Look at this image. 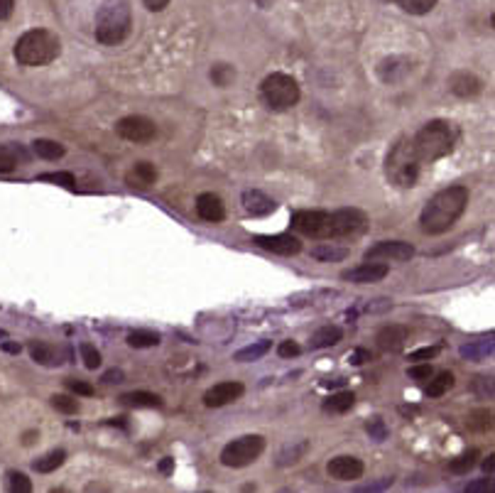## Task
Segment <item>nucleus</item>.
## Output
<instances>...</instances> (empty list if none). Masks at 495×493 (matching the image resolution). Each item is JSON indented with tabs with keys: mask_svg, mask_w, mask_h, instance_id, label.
<instances>
[{
	"mask_svg": "<svg viewBox=\"0 0 495 493\" xmlns=\"http://www.w3.org/2000/svg\"><path fill=\"white\" fill-rule=\"evenodd\" d=\"M366 224L368 219L361 209H339V211H297L289 226L307 238L334 240L361 233Z\"/></svg>",
	"mask_w": 495,
	"mask_h": 493,
	"instance_id": "f257e3e1",
	"label": "nucleus"
},
{
	"mask_svg": "<svg viewBox=\"0 0 495 493\" xmlns=\"http://www.w3.org/2000/svg\"><path fill=\"white\" fill-rule=\"evenodd\" d=\"M30 356H33L35 364L40 366H59V351L47 342H33L30 344Z\"/></svg>",
	"mask_w": 495,
	"mask_h": 493,
	"instance_id": "4be33fe9",
	"label": "nucleus"
},
{
	"mask_svg": "<svg viewBox=\"0 0 495 493\" xmlns=\"http://www.w3.org/2000/svg\"><path fill=\"white\" fill-rule=\"evenodd\" d=\"M407 339H409V329L407 327H402V324H388V327H383L380 332H378L375 342H378V346H380V351H390V354H395V351L404 349Z\"/></svg>",
	"mask_w": 495,
	"mask_h": 493,
	"instance_id": "2eb2a0df",
	"label": "nucleus"
},
{
	"mask_svg": "<svg viewBox=\"0 0 495 493\" xmlns=\"http://www.w3.org/2000/svg\"><path fill=\"white\" fill-rule=\"evenodd\" d=\"M8 484H10V491H18V493H30V491H33L30 479L25 474H20V471H10Z\"/></svg>",
	"mask_w": 495,
	"mask_h": 493,
	"instance_id": "58836bf2",
	"label": "nucleus"
},
{
	"mask_svg": "<svg viewBox=\"0 0 495 493\" xmlns=\"http://www.w3.org/2000/svg\"><path fill=\"white\" fill-rule=\"evenodd\" d=\"M252 243L260 245V248L270 250L277 255H297L302 250V240L292 233H277V236H255Z\"/></svg>",
	"mask_w": 495,
	"mask_h": 493,
	"instance_id": "ddd939ff",
	"label": "nucleus"
},
{
	"mask_svg": "<svg viewBox=\"0 0 495 493\" xmlns=\"http://www.w3.org/2000/svg\"><path fill=\"white\" fill-rule=\"evenodd\" d=\"M270 349H272V344L267 342V339H262V342H255V344L245 346V349H240L238 354H235V361H240V364H248V361H257V359H262V356H265Z\"/></svg>",
	"mask_w": 495,
	"mask_h": 493,
	"instance_id": "cd10ccee",
	"label": "nucleus"
},
{
	"mask_svg": "<svg viewBox=\"0 0 495 493\" xmlns=\"http://www.w3.org/2000/svg\"><path fill=\"white\" fill-rule=\"evenodd\" d=\"M493 351V344L491 342H483L481 346H463L461 349V354L463 356H468V359H478V356H483V354H491Z\"/></svg>",
	"mask_w": 495,
	"mask_h": 493,
	"instance_id": "ea45409f",
	"label": "nucleus"
},
{
	"mask_svg": "<svg viewBox=\"0 0 495 493\" xmlns=\"http://www.w3.org/2000/svg\"><path fill=\"white\" fill-rule=\"evenodd\" d=\"M491 493L493 491V481L491 479H481V481H471V484L466 486V493Z\"/></svg>",
	"mask_w": 495,
	"mask_h": 493,
	"instance_id": "de8ad7c7",
	"label": "nucleus"
},
{
	"mask_svg": "<svg viewBox=\"0 0 495 493\" xmlns=\"http://www.w3.org/2000/svg\"><path fill=\"white\" fill-rule=\"evenodd\" d=\"M211 79H214V83L216 86H228L231 81L235 79V71H233V66H228V64H216L214 69H211Z\"/></svg>",
	"mask_w": 495,
	"mask_h": 493,
	"instance_id": "c9c22d12",
	"label": "nucleus"
},
{
	"mask_svg": "<svg viewBox=\"0 0 495 493\" xmlns=\"http://www.w3.org/2000/svg\"><path fill=\"white\" fill-rule=\"evenodd\" d=\"M429 383H426V388H424V393L429 398H441V395H446V393L454 388V373H449V371H441V373H431L429 378H426Z\"/></svg>",
	"mask_w": 495,
	"mask_h": 493,
	"instance_id": "5701e85b",
	"label": "nucleus"
},
{
	"mask_svg": "<svg viewBox=\"0 0 495 493\" xmlns=\"http://www.w3.org/2000/svg\"><path fill=\"white\" fill-rule=\"evenodd\" d=\"M125 182H128L133 190H150L157 182V167L152 162H138L133 165V170L125 175Z\"/></svg>",
	"mask_w": 495,
	"mask_h": 493,
	"instance_id": "aec40b11",
	"label": "nucleus"
},
{
	"mask_svg": "<svg viewBox=\"0 0 495 493\" xmlns=\"http://www.w3.org/2000/svg\"><path fill=\"white\" fill-rule=\"evenodd\" d=\"M449 88L456 96L471 98L483 91V81L476 74H471V71H454V74L449 76Z\"/></svg>",
	"mask_w": 495,
	"mask_h": 493,
	"instance_id": "f3484780",
	"label": "nucleus"
},
{
	"mask_svg": "<svg viewBox=\"0 0 495 493\" xmlns=\"http://www.w3.org/2000/svg\"><path fill=\"white\" fill-rule=\"evenodd\" d=\"M344 339V329L336 327V324H324V327H319L317 332L312 334V339H309V346L312 349H329V346H336Z\"/></svg>",
	"mask_w": 495,
	"mask_h": 493,
	"instance_id": "412c9836",
	"label": "nucleus"
},
{
	"mask_svg": "<svg viewBox=\"0 0 495 493\" xmlns=\"http://www.w3.org/2000/svg\"><path fill=\"white\" fill-rule=\"evenodd\" d=\"M466 207H468L466 187L454 185V187H446V190L436 192L434 197L426 202V207L422 209V216H419L422 231L429 236L446 233V231L463 216Z\"/></svg>",
	"mask_w": 495,
	"mask_h": 493,
	"instance_id": "f03ea898",
	"label": "nucleus"
},
{
	"mask_svg": "<svg viewBox=\"0 0 495 493\" xmlns=\"http://www.w3.org/2000/svg\"><path fill=\"white\" fill-rule=\"evenodd\" d=\"M120 402H123V405H130V407H162V405H165L160 395L147 393V390L125 393V395H120Z\"/></svg>",
	"mask_w": 495,
	"mask_h": 493,
	"instance_id": "b1692460",
	"label": "nucleus"
},
{
	"mask_svg": "<svg viewBox=\"0 0 495 493\" xmlns=\"http://www.w3.org/2000/svg\"><path fill=\"white\" fill-rule=\"evenodd\" d=\"M277 204L272 202L267 194H262L260 190H245L243 192V209L250 216H267V214L275 211Z\"/></svg>",
	"mask_w": 495,
	"mask_h": 493,
	"instance_id": "6ab92c4d",
	"label": "nucleus"
},
{
	"mask_svg": "<svg viewBox=\"0 0 495 493\" xmlns=\"http://www.w3.org/2000/svg\"><path fill=\"white\" fill-rule=\"evenodd\" d=\"M431 373H434V371H431L429 364H419V366H412V369H409V378H414V381H426Z\"/></svg>",
	"mask_w": 495,
	"mask_h": 493,
	"instance_id": "a18cd8bd",
	"label": "nucleus"
},
{
	"mask_svg": "<svg viewBox=\"0 0 495 493\" xmlns=\"http://www.w3.org/2000/svg\"><path fill=\"white\" fill-rule=\"evenodd\" d=\"M33 150L37 157H42V160H59V157H64V145H59L57 140H50V138H37L33 143Z\"/></svg>",
	"mask_w": 495,
	"mask_h": 493,
	"instance_id": "a878e982",
	"label": "nucleus"
},
{
	"mask_svg": "<svg viewBox=\"0 0 495 493\" xmlns=\"http://www.w3.org/2000/svg\"><path fill=\"white\" fill-rule=\"evenodd\" d=\"M40 182H54V185H62L66 190H74L76 187V180H74L71 172H45V175L37 177Z\"/></svg>",
	"mask_w": 495,
	"mask_h": 493,
	"instance_id": "f704fd0d",
	"label": "nucleus"
},
{
	"mask_svg": "<svg viewBox=\"0 0 495 493\" xmlns=\"http://www.w3.org/2000/svg\"><path fill=\"white\" fill-rule=\"evenodd\" d=\"M307 449H309V442H297L294 447L289 444V447H284L282 452H280V456H277V464H280V466L297 464V461L302 459L304 454H307Z\"/></svg>",
	"mask_w": 495,
	"mask_h": 493,
	"instance_id": "2f4dec72",
	"label": "nucleus"
},
{
	"mask_svg": "<svg viewBox=\"0 0 495 493\" xmlns=\"http://www.w3.org/2000/svg\"><path fill=\"white\" fill-rule=\"evenodd\" d=\"M8 337V334H5V329H0V339H5Z\"/></svg>",
	"mask_w": 495,
	"mask_h": 493,
	"instance_id": "4d7b16f0",
	"label": "nucleus"
},
{
	"mask_svg": "<svg viewBox=\"0 0 495 493\" xmlns=\"http://www.w3.org/2000/svg\"><path fill=\"white\" fill-rule=\"evenodd\" d=\"M66 388H69L71 393H76V395H93V385H91V383L69 378V381H66Z\"/></svg>",
	"mask_w": 495,
	"mask_h": 493,
	"instance_id": "37998d69",
	"label": "nucleus"
},
{
	"mask_svg": "<svg viewBox=\"0 0 495 493\" xmlns=\"http://www.w3.org/2000/svg\"><path fill=\"white\" fill-rule=\"evenodd\" d=\"M277 354H280L282 359H294V356L302 354V349H299L297 342H292V339H289V342H282L280 346H277Z\"/></svg>",
	"mask_w": 495,
	"mask_h": 493,
	"instance_id": "79ce46f5",
	"label": "nucleus"
},
{
	"mask_svg": "<svg viewBox=\"0 0 495 493\" xmlns=\"http://www.w3.org/2000/svg\"><path fill=\"white\" fill-rule=\"evenodd\" d=\"M18 167V152L15 148H8V145H0V172H13Z\"/></svg>",
	"mask_w": 495,
	"mask_h": 493,
	"instance_id": "4c0bfd02",
	"label": "nucleus"
},
{
	"mask_svg": "<svg viewBox=\"0 0 495 493\" xmlns=\"http://www.w3.org/2000/svg\"><path fill=\"white\" fill-rule=\"evenodd\" d=\"M3 351H8V354H20V351H23V346L13 344V342H3Z\"/></svg>",
	"mask_w": 495,
	"mask_h": 493,
	"instance_id": "603ef678",
	"label": "nucleus"
},
{
	"mask_svg": "<svg viewBox=\"0 0 495 493\" xmlns=\"http://www.w3.org/2000/svg\"><path fill=\"white\" fill-rule=\"evenodd\" d=\"M160 471H162V474H170V471H172V459H165V461H162V464H160Z\"/></svg>",
	"mask_w": 495,
	"mask_h": 493,
	"instance_id": "5fc2aeb1",
	"label": "nucleus"
},
{
	"mask_svg": "<svg viewBox=\"0 0 495 493\" xmlns=\"http://www.w3.org/2000/svg\"><path fill=\"white\" fill-rule=\"evenodd\" d=\"M15 10V0H0V20H8Z\"/></svg>",
	"mask_w": 495,
	"mask_h": 493,
	"instance_id": "8fccbe9b",
	"label": "nucleus"
},
{
	"mask_svg": "<svg viewBox=\"0 0 495 493\" xmlns=\"http://www.w3.org/2000/svg\"><path fill=\"white\" fill-rule=\"evenodd\" d=\"M157 344H160V334L150 332V329H138V332L128 334V346H133V349H152Z\"/></svg>",
	"mask_w": 495,
	"mask_h": 493,
	"instance_id": "c85d7f7f",
	"label": "nucleus"
},
{
	"mask_svg": "<svg viewBox=\"0 0 495 493\" xmlns=\"http://www.w3.org/2000/svg\"><path fill=\"white\" fill-rule=\"evenodd\" d=\"M414 255V248L404 240H380L373 248L366 250V260H383V263H402V260H409Z\"/></svg>",
	"mask_w": 495,
	"mask_h": 493,
	"instance_id": "9d476101",
	"label": "nucleus"
},
{
	"mask_svg": "<svg viewBox=\"0 0 495 493\" xmlns=\"http://www.w3.org/2000/svg\"><path fill=\"white\" fill-rule=\"evenodd\" d=\"M476 459H478V452L476 449H471V452H466V454H461L459 459H454L449 464V469L454 471V474H468V471L476 466Z\"/></svg>",
	"mask_w": 495,
	"mask_h": 493,
	"instance_id": "473e14b6",
	"label": "nucleus"
},
{
	"mask_svg": "<svg viewBox=\"0 0 495 493\" xmlns=\"http://www.w3.org/2000/svg\"><path fill=\"white\" fill-rule=\"evenodd\" d=\"M52 407L64 415H76L78 412V400H74L69 395H52Z\"/></svg>",
	"mask_w": 495,
	"mask_h": 493,
	"instance_id": "e433bc0d",
	"label": "nucleus"
},
{
	"mask_svg": "<svg viewBox=\"0 0 495 493\" xmlns=\"http://www.w3.org/2000/svg\"><path fill=\"white\" fill-rule=\"evenodd\" d=\"M312 255L317 260H324V263H334V260H344L349 255L346 248H336L334 243H321L317 248H312Z\"/></svg>",
	"mask_w": 495,
	"mask_h": 493,
	"instance_id": "c756f323",
	"label": "nucleus"
},
{
	"mask_svg": "<svg viewBox=\"0 0 495 493\" xmlns=\"http://www.w3.org/2000/svg\"><path fill=\"white\" fill-rule=\"evenodd\" d=\"M243 383L238 381H223V383H216L214 388H209L204 393V405L206 407H223L228 402H235L240 395H243Z\"/></svg>",
	"mask_w": 495,
	"mask_h": 493,
	"instance_id": "f8f14e48",
	"label": "nucleus"
},
{
	"mask_svg": "<svg viewBox=\"0 0 495 493\" xmlns=\"http://www.w3.org/2000/svg\"><path fill=\"white\" fill-rule=\"evenodd\" d=\"M371 361V351L368 349H354L349 354V364H354V366H363V364H368Z\"/></svg>",
	"mask_w": 495,
	"mask_h": 493,
	"instance_id": "49530a36",
	"label": "nucleus"
},
{
	"mask_svg": "<svg viewBox=\"0 0 495 493\" xmlns=\"http://www.w3.org/2000/svg\"><path fill=\"white\" fill-rule=\"evenodd\" d=\"M341 277L354 285H371V282H380L388 277V265L385 263H378V260H368V263L358 265V267H351V270H344Z\"/></svg>",
	"mask_w": 495,
	"mask_h": 493,
	"instance_id": "4468645a",
	"label": "nucleus"
},
{
	"mask_svg": "<svg viewBox=\"0 0 495 493\" xmlns=\"http://www.w3.org/2000/svg\"><path fill=\"white\" fill-rule=\"evenodd\" d=\"M456 145V128L449 120H429L417 130V135L412 138V150L419 157V162H436L441 157H446Z\"/></svg>",
	"mask_w": 495,
	"mask_h": 493,
	"instance_id": "7ed1b4c3",
	"label": "nucleus"
},
{
	"mask_svg": "<svg viewBox=\"0 0 495 493\" xmlns=\"http://www.w3.org/2000/svg\"><path fill=\"white\" fill-rule=\"evenodd\" d=\"M412 69V62L404 59V57H388L378 64V76L385 83H397L400 79H404Z\"/></svg>",
	"mask_w": 495,
	"mask_h": 493,
	"instance_id": "a211bd4d",
	"label": "nucleus"
},
{
	"mask_svg": "<svg viewBox=\"0 0 495 493\" xmlns=\"http://www.w3.org/2000/svg\"><path fill=\"white\" fill-rule=\"evenodd\" d=\"M115 133L123 140H128V143L142 145V143L155 140L157 125H155V120L145 118V115H125V118H120L118 123H115Z\"/></svg>",
	"mask_w": 495,
	"mask_h": 493,
	"instance_id": "1a4fd4ad",
	"label": "nucleus"
},
{
	"mask_svg": "<svg viewBox=\"0 0 495 493\" xmlns=\"http://www.w3.org/2000/svg\"><path fill=\"white\" fill-rule=\"evenodd\" d=\"M366 471L361 459L356 456H349V454H341V456H334V459L326 464V474L336 481H358Z\"/></svg>",
	"mask_w": 495,
	"mask_h": 493,
	"instance_id": "9b49d317",
	"label": "nucleus"
},
{
	"mask_svg": "<svg viewBox=\"0 0 495 493\" xmlns=\"http://www.w3.org/2000/svg\"><path fill=\"white\" fill-rule=\"evenodd\" d=\"M419 170H422V162L414 155L412 150V140H400L392 150H390L388 160H385V172L390 177V182L397 187H414L419 180Z\"/></svg>",
	"mask_w": 495,
	"mask_h": 493,
	"instance_id": "423d86ee",
	"label": "nucleus"
},
{
	"mask_svg": "<svg viewBox=\"0 0 495 493\" xmlns=\"http://www.w3.org/2000/svg\"><path fill=\"white\" fill-rule=\"evenodd\" d=\"M260 96L265 101L267 108L272 111H289L292 106L299 103V83L294 76L289 74H282V71H275L260 83Z\"/></svg>",
	"mask_w": 495,
	"mask_h": 493,
	"instance_id": "0eeeda50",
	"label": "nucleus"
},
{
	"mask_svg": "<svg viewBox=\"0 0 495 493\" xmlns=\"http://www.w3.org/2000/svg\"><path fill=\"white\" fill-rule=\"evenodd\" d=\"M197 214L204 219V221L219 224L226 219V207H223V202H221L219 194L204 192V194H199V199H197Z\"/></svg>",
	"mask_w": 495,
	"mask_h": 493,
	"instance_id": "dca6fc26",
	"label": "nucleus"
},
{
	"mask_svg": "<svg viewBox=\"0 0 495 493\" xmlns=\"http://www.w3.org/2000/svg\"><path fill=\"white\" fill-rule=\"evenodd\" d=\"M125 376H123V371L120 369H113V371H108V373H103V383H120Z\"/></svg>",
	"mask_w": 495,
	"mask_h": 493,
	"instance_id": "3c124183",
	"label": "nucleus"
},
{
	"mask_svg": "<svg viewBox=\"0 0 495 493\" xmlns=\"http://www.w3.org/2000/svg\"><path fill=\"white\" fill-rule=\"evenodd\" d=\"M493 459H495V456L491 454V456H488V459L486 461H483V471H486V474H493Z\"/></svg>",
	"mask_w": 495,
	"mask_h": 493,
	"instance_id": "864d4df0",
	"label": "nucleus"
},
{
	"mask_svg": "<svg viewBox=\"0 0 495 493\" xmlns=\"http://www.w3.org/2000/svg\"><path fill=\"white\" fill-rule=\"evenodd\" d=\"M366 429L371 432V437H375L378 442H383V439L388 437V429H385V424H383V419H371V422L366 424Z\"/></svg>",
	"mask_w": 495,
	"mask_h": 493,
	"instance_id": "a19ab883",
	"label": "nucleus"
},
{
	"mask_svg": "<svg viewBox=\"0 0 495 493\" xmlns=\"http://www.w3.org/2000/svg\"><path fill=\"white\" fill-rule=\"evenodd\" d=\"M62 52V42L50 30H28L15 42V59L23 66H45L54 62Z\"/></svg>",
	"mask_w": 495,
	"mask_h": 493,
	"instance_id": "20e7f679",
	"label": "nucleus"
},
{
	"mask_svg": "<svg viewBox=\"0 0 495 493\" xmlns=\"http://www.w3.org/2000/svg\"><path fill=\"white\" fill-rule=\"evenodd\" d=\"M78 351H81V361L88 371H96L98 366H101V351H98L93 344H81L78 346Z\"/></svg>",
	"mask_w": 495,
	"mask_h": 493,
	"instance_id": "72a5a7b5",
	"label": "nucleus"
},
{
	"mask_svg": "<svg viewBox=\"0 0 495 493\" xmlns=\"http://www.w3.org/2000/svg\"><path fill=\"white\" fill-rule=\"evenodd\" d=\"M133 15L125 0H106L96 13V40L101 45H120L130 35Z\"/></svg>",
	"mask_w": 495,
	"mask_h": 493,
	"instance_id": "39448f33",
	"label": "nucleus"
},
{
	"mask_svg": "<svg viewBox=\"0 0 495 493\" xmlns=\"http://www.w3.org/2000/svg\"><path fill=\"white\" fill-rule=\"evenodd\" d=\"M354 405H356V395L349 390L334 393L329 400H324V410L331 412V415H344V412H349Z\"/></svg>",
	"mask_w": 495,
	"mask_h": 493,
	"instance_id": "393cba45",
	"label": "nucleus"
},
{
	"mask_svg": "<svg viewBox=\"0 0 495 493\" xmlns=\"http://www.w3.org/2000/svg\"><path fill=\"white\" fill-rule=\"evenodd\" d=\"M388 3H397L409 15H426L429 10H434L439 0H388Z\"/></svg>",
	"mask_w": 495,
	"mask_h": 493,
	"instance_id": "7c9ffc66",
	"label": "nucleus"
},
{
	"mask_svg": "<svg viewBox=\"0 0 495 493\" xmlns=\"http://www.w3.org/2000/svg\"><path fill=\"white\" fill-rule=\"evenodd\" d=\"M145 3L147 10H152V13H162V10L170 5V0H142Z\"/></svg>",
	"mask_w": 495,
	"mask_h": 493,
	"instance_id": "09e8293b",
	"label": "nucleus"
},
{
	"mask_svg": "<svg viewBox=\"0 0 495 493\" xmlns=\"http://www.w3.org/2000/svg\"><path fill=\"white\" fill-rule=\"evenodd\" d=\"M64 461H66L64 449H52V452H47L45 456H40L33 466H35V471H40V474H52V471L59 469Z\"/></svg>",
	"mask_w": 495,
	"mask_h": 493,
	"instance_id": "bb28decb",
	"label": "nucleus"
},
{
	"mask_svg": "<svg viewBox=\"0 0 495 493\" xmlns=\"http://www.w3.org/2000/svg\"><path fill=\"white\" fill-rule=\"evenodd\" d=\"M262 449H265V439L260 434H243L221 449V464L228 469H243L262 454Z\"/></svg>",
	"mask_w": 495,
	"mask_h": 493,
	"instance_id": "6e6552de",
	"label": "nucleus"
},
{
	"mask_svg": "<svg viewBox=\"0 0 495 493\" xmlns=\"http://www.w3.org/2000/svg\"><path fill=\"white\" fill-rule=\"evenodd\" d=\"M33 437H35V432H28V434H25V444H33V442H35Z\"/></svg>",
	"mask_w": 495,
	"mask_h": 493,
	"instance_id": "6e6d98bb",
	"label": "nucleus"
},
{
	"mask_svg": "<svg viewBox=\"0 0 495 493\" xmlns=\"http://www.w3.org/2000/svg\"><path fill=\"white\" fill-rule=\"evenodd\" d=\"M439 354V346H424V349H417L409 354V361H429Z\"/></svg>",
	"mask_w": 495,
	"mask_h": 493,
	"instance_id": "c03bdc74",
	"label": "nucleus"
}]
</instances>
